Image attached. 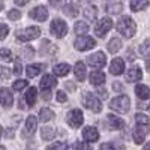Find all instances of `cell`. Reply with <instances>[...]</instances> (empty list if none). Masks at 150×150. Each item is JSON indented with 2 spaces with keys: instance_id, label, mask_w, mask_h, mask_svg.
<instances>
[{
  "instance_id": "d6986e66",
  "label": "cell",
  "mask_w": 150,
  "mask_h": 150,
  "mask_svg": "<svg viewBox=\"0 0 150 150\" xmlns=\"http://www.w3.org/2000/svg\"><path fill=\"white\" fill-rule=\"evenodd\" d=\"M74 72H75V77H77L78 81H84L86 80V65L83 62H77L74 66Z\"/></svg>"
},
{
  "instance_id": "816d5d0a",
  "label": "cell",
  "mask_w": 150,
  "mask_h": 150,
  "mask_svg": "<svg viewBox=\"0 0 150 150\" xmlns=\"http://www.w3.org/2000/svg\"><path fill=\"white\" fill-rule=\"evenodd\" d=\"M15 5H17V6H26L27 2H18V0H15Z\"/></svg>"
},
{
  "instance_id": "d590c367",
  "label": "cell",
  "mask_w": 150,
  "mask_h": 150,
  "mask_svg": "<svg viewBox=\"0 0 150 150\" xmlns=\"http://www.w3.org/2000/svg\"><path fill=\"white\" fill-rule=\"evenodd\" d=\"M149 51H150V39H146V41L141 44V47H140V50H138V53H140L141 56H147Z\"/></svg>"
},
{
  "instance_id": "f907efd6",
  "label": "cell",
  "mask_w": 150,
  "mask_h": 150,
  "mask_svg": "<svg viewBox=\"0 0 150 150\" xmlns=\"http://www.w3.org/2000/svg\"><path fill=\"white\" fill-rule=\"evenodd\" d=\"M6 132H8V134H6V135H8V138H12V137H14V131H12V129H8Z\"/></svg>"
},
{
  "instance_id": "c3c4849f",
  "label": "cell",
  "mask_w": 150,
  "mask_h": 150,
  "mask_svg": "<svg viewBox=\"0 0 150 150\" xmlns=\"http://www.w3.org/2000/svg\"><path fill=\"white\" fill-rule=\"evenodd\" d=\"M42 96H44L45 101H50V99H51V92L50 90H42Z\"/></svg>"
},
{
  "instance_id": "f6af8a7d",
  "label": "cell",
  "mask_w": 150,
  "mask_h": 150,
  "mask_svg": "<svg viewBox=\"0 0 150 150\" xmlns=\"http://www.w3.org/2000/svg\"><path fill=\"white\" fill-rule=\"evenodd\" d=\"M21 72H23L21 60H20V59H17V60H15V65H14V74H15V75H20Z\"/></svg>"
},
{
  "instance_id": "484cf974",
  "label": "cell",
  "mask_w": 150,
  "mask_h": 150,
  "mask_svg": "<svg viewBox=\"0 0 150 150\" xmlns=\"http://www.w3.org/2000/svg\"><path fill=\"white\" fill-rule=\"evenodd\" d=\"M56 45H53L50 41H47V39H44L42 42H41V54H54L56 53Z\"/></svg>"
},
{
  "instance_id": "836d02e7",
  "label": "cell",
  "mask_w": 150,
  "mask_h": 150,
  "mask_svg": "<svg viewBox=\"0 0 150 150\" xmlns=\"http://www.w3.org/2000/svg\"><path fill=\"white\" fill-rule=\"evenodd\" d=\"M0 60L2 62H11L12 60V53L8 48H0Z\"/></svg>"
},
{
  "instance_id": "6da1fadb",
  "label": "cell",
  "mask_w": 150,
  "mask_h": 150,
  "mask_svg": "<svg viewBox=\"0 0 150 150\" xmlns=\"http://www.w3.org/2000/svg\"><path fill=\"white\" fill-rule=\"evenodd\" d=\"M116 29L120 35H123L125 38H132L137 32V24L131 17H120V20L116 24Z\"/></svg>"
},
{
  "instance_id": "9c48e42d",
  "label": "cell",
  "mask_w": 150,
  "mask_h": 150,
  "mask_svg": "<svg viewBox=\"0 0 150 150\" xmlns=\"http://www.w3.org/2000/svg\"><path fill=\"white\" fill-rule=\"evenodd\" d=\"M111 27H112L111 18L105 17V18H102V20L98 21V24L95 26V33H96V36H99V38H104V36L111 30Z\"/></svg>"
},
{
  "instance_id": "11a10c76",
  "label": "cell",
  "mask_w": 150,
  "mask_h": 150,
  "mask_svg": "<svg viewBox=\"0 0 150 150\" xmlns=\"http://www.w3.org/2000/svg\"><path fill=\"white\" fill-rule=\"evenodd\" d=\"M149 146H150V144H149V143H147V144H146V146H144V150H149Z\"/></svg>"
},
{
  "instance_id": "5b68a950",
  "label": "cell",
  "mask_w": 150,
  "mask_h": 150,
  "mask_svg": "<svg viewBox=\"0 0 150 150\" xmlns=\"http://www.w3.org/2000/svg\"><path fill=\"white\" fill-rule=\"evenodd\" d=\"M66 122H68L69 126H72V128H80L81 125H83V122H84L83 111L81 110H77V108L71 110L68 112V116H66Z\"/></svg>"
},
{
  "instance_id": "7dc6e473",
  "label": "cell",
  "mask_w": 150,
  "mask_h": 150,
  "mask_svg": "<svg viewBox=\"0 0 150 150\" xmlns=\"http://www.w3.org/2000/svg\"><path fill=\"white\" fill-rule=\"evenodd\" d=\"M99 150H116V149H114V146H112V144L105 143V144H102L101 147H99Z\"/></svg>"
},
{
  "instance_id": "1f68e13d",
  "label": "cell",
  "mask_w": 150,
  "mask_h": 150,
  "mask_svg": "<svg viewBox=\"0 0 150 150\" xmlns=\"http://www.w3.org/2000/svg\"><path fill=\"white\" fill-rule=\"evenodd\" d=\"M54 135H56V132H54V129H51V128H42V131H41V138H42L44 141L53 140Z\"/></svg>"
},
{
  "instance_id": "bcb514c9",
  "label": "cell",
  "mask_w": 150,
  "mask_h": 150,
  "mask_svg": "<svg viewBox=\"0 0 150 150\" xmlns=\"http://www.w3.org/2000/svg\"><path fill=\"white\" fill-rule=\"evenodd\" d=\"M56 98H57V101H59V102H66V99H68L66 93H65V92H62V90H59V92H57Z\"/></svg>"
},
{
  "instance_id": "ac0fdd59",
  "label": "cell",
  "mask_w": 150,
  "mask_h": 150,
  "mask_svg": "<svg viewBox=\"0 0 150 150\" xmlns=\"http://www.w3.org/2000/svg\"><path fill=\"white\" fill-rule=\"evenodd\" d=\"M135 93H137V96H138V99H141V101H147L149 95H150V90H149V87L146 84H137Z\"/></svg>"
},
{
  "instance_id": "30bf717a",
  "label": "cell",
  "mask_w": 150,
  "mask_h": 150,
  "mask_svg": "<svg viewBox=\"0 0 150 150\" xmlns=\"http://www.w3.org/2000/svg\"><path fill=\"white\" fill-rule=\"evenodd\" d=\"M29 17L33 18V20H36V21H39V23H42V21H45L48 18V9L45 6H42V5L41 6H36V8H33L29 12Z\"/></svg>"
},
{
  "instance_id": "8fae6325",
  "label": "cell",
  "mask_w": 150,
  "mask_h": 150,
  "mask_svg": "<svg viewBox=\"0 0 150 150\" xmlns=\"http://www.w3.org/2000/svg\"><path fill=\"white\" fill-rule=\"evenodd\" d=\"M147 132H149V126H146V125H137V128L134 129V135H132L134 141L137 144H143Z\"/></svg>"
},
{
  "instance_id": "7c38bea8",
  "label": "cell",
  "mask_w": 150,
  "mask_h": 150,
  "mask_svg": "<svg viewBox=\"0 0 150 150\" xmlns=\"http://www.w3.org/2000/svg\"><path fill=\"white\" fill-rule=\"evenodd\" d=\"M83 138L87 143H95V141L99 140V132L95 126H86L83 129Z\"/></svg>"
},
{
  "instance_id": "8d00e7d4",
  "label": "cell",
  "mask_w": 150,
  "mask_h": 150,
  "mask_svg": "<svg viewBox=\"0 0 150 150\" xmlns=\"http://www.w3.org/2000/svg\"><path fill=\"white\" fill-rule=\"evenodd\" d=\"M47 150H68V144L62 143V141H57V143H54L51 146H48Z\"/></svg>"
},
{
  "instance_id": "ffe728a7",
  "label": "cell",
  "mask_w": 150,
  "mask_h": 150,
  "mask_svg": "<svg viewBox=\"0 0 150 150\" xmlns=\"http://www.w3.org/2000/svg\"><path fill=\"white\" fill-rule=\"evenodd\" d=\"M108 123L112 129H123L125 128V120H122L120 117L114 116V114H108Z\"/></svg>"
},
{
  "instance_id": "60d3db41",
  "label": "cell",
  "mask_w": 150,
  "mask_h": 150,
  "mask_svg": "<svg viewBox=\"0 0 150 150\" xmlns=\"http://www.w3.org/2000/svg\"><path fill=\"white\" fill-rule=\"evenodd\" d=\"M8 33H9V27L6 26V24L0 23V41H3L5 38L8 36Z\"/></svg>"
},
{
  "instance_id": "83f0119b",
  "label": "cell",
  "mask_w": 150,
  "mask_h": 150,
  "mask_svg": "<svg viewBox=\"0 0 150 150\" xmlns=\"http://www.w3.org/2000/svg\"><path fill=\"white\" fill-rule=\"evenodd\" d=\"M107 48H108V51H110L111 54H114V53H117L119 50L122 48V41L119 39V38H112V39L108 42Z\"/></svg>"
},
{
  "instance_id": "44dd1931",
  "label": "cell",
  "mask_w": 150,
  "mask_h": 150,
  "mask_svg": "<svg viewBox=\"0 0 150 150\" xmlns=\"http://www.w3.org/2000/svg\"><path fill=\"white\" fill-rule=\"evenodd\" d=\"M36 128H38V119L35 116H29L26 119V132L29 135H33L36 132Z\"/></svg>"
},
{
  "instance_id": "7402d4cb",
  "label": "cell",
  "mask_w": 150,
  "mask_h": 150,
  "mask_svg": "<svg viewBox=\"0 0 150 150\" xmlns=\"http://www.w3.org/2000/svg\"><path fill=\"white\" fill-rule=\"evenodd\" d=\"M63 14L71 17V18H75L78 15V5L77 3H66L63 6Z\"/></svg>"
},
{
  "instance_id": "6f0895ef",
  "label": "cell",
  "mask_w": 150,
  "mask_h": 150,
  "mask_svg": "<svg viewBox=\"0 0 150 150\" xmlns=\"http://www.w3.org/2000/svg\"><path fill=\"white\" fill-rule=\"evenodd\" d=\"M2 8H3V3H2V2H0V9H2Z\"/></svg>"
},
{
  "instance_id": "ab89813d",
  "label": "cell",
  "mask_w": 150,
  "mask_h": 150,
  "mask_svg": "<svg viewBox=\"0 0 150 150\" xmlns=\"http://www.w3.org/2000/svg\"><path fill=\"white\" fill-rule=\"evenodd\" d=\"M23 53H24V57H26V59H33V56H35V48H33V47H24V48H23Z\"/></svg>"
},
{
  "instance_id": "cb8c5ba5",
  "label": "cell",
  "mask_w": 150,
  "mask_h": 150,
  "mask_svg": "<svg viewBox=\"0 0 150 150\" xmlns=\"http://www.w3.org/2000/svg\"><path fill=\"white\" fill-rule=\"evenodd\" d=\"M69 71H71V66L68 63H60V65H56L53 68V72L57 77H65V75L69 74Z\"/></svg>"
},
{
  "instance_id": "603a6c76",
  "label": "cell",
  "mask_w": 150,
  "mask_h": 150,
  "mask_svg": "<svg viewBox=\"0 0 150 150\" xmlns=\"http://www.w3.org/2000/svg\"><path fill=\"white\" fill-rule=\"evenodd\" d=\"M44 66L41 63H35V65H29L26 68V74H27V77L29 78H35L36 75H39V72H42Z\"/></svg>"
},
{
  "instance_id": "4dcf8cb0",
  "label": "cell",
  "mask_w": 150,
  "mask_h": 150,
  "mask_svg": "<svg viewBox=\"0 0 150 150\" xmlns=\"http://www.w3.org/2000/svg\"><path fill=\"white\" fill-rule=\"evenodd\" d=\"M74 30H75L77 35H84V33L89 32V24L84 23V21H78V23H75Z\"/></svg>"
},
{
  "instance_id": "d4e9b609",
  "label": "cell",
  "mask_w": 150,
  "mask_h": 150,
  "mask_svg": "<svg viewBox=\"0 0 150 150\" xmlns=\"http://www.w3.org/2000/svg\"><path fill=\"white\" fill-rule=\"evenodd\" d=\"M36 95H38V90L35 89V87H30V89L26 92V95H24V101L27 102L29 107H33L35 102H36Z\"/></svg>"
},
{
  "instance_id": "f546056e",
  "label": "cell",
  "mask_w": 150,
  "mask_h": 150,
  "mask_svg": "<svg viewBox=\"0 0 150 150\" xmlns=\"http://www.w3.org/2000/svg\"><path fill=\"white\" fill-rule=\"evenodd\" d=\"M83 15L87 18V20H90V21H93L95 18H96V8L93 6V5H87L86 8H84V12H83Z\"/></svg>"
},
{
  "instance_id": "f5cc1de1",
  "label": "cell",
  "mask_w": 150,
  "mask_h": 150,
  "mask_svg": "<svg viewBox=\"0 0 150 150\" xmlns=\"http://www.w3.org/2000/svg\"><path fill=\"white\" fill-rule=\"evenodd\" d=\"M68 87H69V89H71V90H74V89H75V87H74V83H71V81L68 83Z\"/></svg>"
},
{
  "instance_id": "4fadbf2b",
  "label": "cell",
  "mask_w": 150,
  "mask_h": 150,
  "mask_svg": "<svg viewBox=\"0 0 150 150\" xmlns=\"http://www.w3.org/2000/svg\"><path fill=\"white\" fill-rule=\"evenodd\" d=\"M0 102H2V105L6 107V108L12 107V104H14V96H12L11 90L6 89V87L0 89Z\"/></svg>"
},
{
  "instance_id": "e575fe53",
  "label": "cell",
  "mask_w": 150,
  "mask_h": 150,
  "mask_svg": "<svg viewBox=\"0 0 150 150\" xmlns=\"http://www.w3.org/2000/svg\"><path fill=\"white\" fill-rule=\"evenodd\" d=\"M135 120H137V125H146V126H149V117L146 114H143V112H137Z\"/></svg>"
},
{
  "instance_id": "f1b7e54d",
  "label": "cell",
  "mask_w": 150,
  "mask_h": 150,
  "mask_svg": "<svg viewBox=\"0 0 150 150\" xmlns=\"http://www.w3.org/2000/svg\"><path fill=\"white\" fill-rule=\"evenodd\" d=\"M54 119V111L53 110H50V108H42L39 111V120L41 122H50V120H53Z\"/></svg>"
},
{
  "instance_id": "7bdbcfd3",
  "label": "cell",
  "mask_w": 150,
  "mask_h": 150,
  "mask_svg": "<svg viewBox=\"0 0 150 150\" xmlns=\"http://www.w3.org/2000/svg\"><path fill=\"white\" fill-rule=\"evenodd\" d=\"M11 77V71L5 66H0V78L2 80H8Z\"/></svg>"
},
{
  "instance_id": "5bb4252c",
  "label": "cell",
  "mask_w": 150,
  "mask_h": 150,
  "mask_svg": "<svg viewBox=\"0 0 150 150\" xmlns=\"http://www.w3.org/2000/svg\"><path fill=\"white\" fill-rule=\"evenodd\" d=\"M56 86H57V80H56L54 75H44L41 83H39L41 90H51Z\"/></svg>"
},
{
  "instance_id": "9a60e30c",
  "label": "cell",
  "mask_w": 150,
  "mask_h": 150,
  "mask_svg": "<svg viewBox=\"0 0 150 150\" xmlns=\"http://www.w3.org/2000/svg\"><path fill=\"white\" fill-rule=\"evenodd\" d=\"M123 71H125V62H123V59L116 57L114 60L111 62V65H110V72L112 75H122Z\"/></svg>"
},
{
  "instance_id": "f35d334b",
  "label": "cell",
  "mask_w": 150,
  "mask_h": 150,
  "mask_svg": "<svg viewBox=\"0 0 150 150\" xmlns=\"http://www.w3.org/2000/svg\"><path fill=\"white\" fill-rule=\"evenodd\" d=\"M72 150H92V146L90 144H86L83 141H77V143H74Z\"/></svg>"
},
{
  "instance_id": "681fc988",
  "label": "cell",
  "mask_w": 150,
  "mask_h": 150,
  "mask_svg": "<svg viewBox=\"0 0 150 150\" xmlns=\"http://www.w3.org/2000/svg\"><path fill=\"white\" fill-rule=\"evenodd\" d=\"M112 89H114V90H117V92H120V90L123 89V86H122L119 81H116V83H112Z\"/></svg>"
},
{
  "instance_id": "db71d44e",
  "label": "cell",
  "mask_w": 150,
  "mask_h": 150,
  "mask_svg": "<svg viewBox=\"0 0 150 150\" xmlns=\"http://www.w3.org/2000/svg\"><path fill=\"white\" fill-rule=\"evenodd\" d=\"M2 134H3V128L0 126V138H2Z\"/></svg>"
},
{
  "instance_id": "52a82bcc",
  "label": "cell",
  "mask_w": 150,
  "mask_h": 150,
  "mask_svg": "<svg viewBox=\"0 0 150 150\" xmlns=\"http://www.w3.org/2000/svg\"><path fill=\"white\" fill-rule=\"evenodd\" d=\"M50 30H51V33H53L56 38H63V36L68 33V24H66L63 20L56 18V20H53Z\"/></svg>"
},
{
  "instance_id": "ba28073f",
  "label": "cell",
  "mask_w": 150,
  "mask_h": 150,
  "mask_svg": "<svg viewBox=\"0 0 150 150\" xmlns=\"http://www.w3.org/2000/svg\"><path fill=\"white\" fill-rule=\"evenodd\" d=\"M86 60H87V63H89V66L96 68V69H101V68H104L105 63H107V56H105L102 51H98V53L89 56Z\"/></svg>"
},
{
  "instance_id": "9f6ffc18",
  "label": "cell",
  "mask_w": 150,
  "mask_h": 150,
  "mask_svg": "<svg viewBox=\"0 0 150 150\" xmlns=\"http://www.w3.org/2000/svg\"><path fill=\"white\" fill-rule=\"evenodd\" d=\"M0 150H6V147L5 146H0Z\"/></svg>"
},
{
  "instance_id": "7a4b0ae2",
  "label": "cell",
  "mask_w": 150,
  "mask_h": 150,
  "mask_svg": "<svg viewBox=\"0 0 150 150\" xmlns=\"http://www.w3.org/2000/svg\"><path fill=\"white\" fill-rule=\"evenodd\" d=\"M110 108L114 110L120 114H126L131 108V101L126 95H120V96H116L114 99L110 101Z\"/></svg>"
},
{
  "instance_id": "3957f363",
  "label": "cell",
  "mask_w": 150,
  "mask_h": 150,
  "mask_svg": "<svg viewBox=\"0 0 150 150\" xmlns=\"http://www.w3.org/2000/svg\"><path fill=\"white\" fill-rule=\"evenodd\" d=\"M83 105L86 108L92 110L93 112H99L102 110V104H101V99H99L98 96H95L93 93L90 92H86L83 95Z\"/></svg>"
},
{
  "instance_id": "277c9868",
  "label": "cell",
  "mask_w": 150,
  "mask_h": 150,
  "mask_svg": "<svg viewBox=\"0 0 150 150\" xmlns=\"http://www.w3.org/2000/svg\"><path fill=\"white\" fill-rule=\"evenodd\" d=\"M39 35H41V29L38 26H32V27H27L24 30H18L17 32V39L21 41V42H27V41L36 39Z\"/></svg>"
},
{
  "instance_id": "8992f818",
  "label": "cell",
  "mask_w": 150,
  "mask_h": 150,
  "mask_svg": "<svg viewBox=\"0 0 150 150\" xmlns=\"http://www.w3.org/2000/svg\"><path fill=\"white\" fill-rule=\"evenodd\" d=\"M96 45V41L90 36H80L75 39L74 42V47L75 50H78V51H87V50H90Z\"/></svg>"
},
{
  "instance_id": "4316f807",
  "label": "cell",
  "mask_w": 150,
  "mask_h": 150,
  "mask_svg": "<svg viewBox=\"0 0 150 150\" xmlns=\"http://www.w3.org/2000/svg\"><path fill=\"white\" fill-rule=\"evenodd\" d=\"M122 9H123V5H122L120 2H116V3H107V6H105V11L108 12L110 15H117V14H120Z\"/></svg>"
},
{
  "instance_id": "d6a6232c",
  "label": "cell",
  "mask_w": 150,
  "mask_h": 150,
  "mask_svg": "<svg viewBox=\"0 0 150 150\" xmlns=\"http://www.w3.org/2000/svg\"><path fill=\"white\" fill-rule=\"evenodd\" d=\"M149 6V2H138V0H132L131 2V9L134 12H140Z\"/></svg>"
},
{
  "instance_id": "74e56055",
  "label": "cell",
  "mask_w": 150,
  "mask_h": 150,
  "mask_svg": "<svg viewBox=\"0 0 150 150\" xmlns=\"http://www.w3.org/2000/svg\"><path fill=\"white\" fill-rule=\"evenodd\" d=\"M27 81L26 80H17L14 84H12V89H14V90H17V92H20V90H23L24 89V87H27Z\"/></svg>"
},
{
  "instance_id": "ee69618b",
  "label": "cell",
  "mask_w": 150,
  "mask_h": 150,
  "mask_svg": "<svg viewBox=\"0 0 150 150\" xmlns=\"http://www.w3.org/2000/svg\"><path fill=\"white\" fill-rule=\"evenodd\" d=\"M96 92H98V95H99V98H101V99H107V98H108V92L105 90L104 86L96 87Z\"/></svg>"
},
{
  "instance_id": "2e32d148",
  "label": "cell",
  "mask_w": 150,
  "mask_h": 150,
  "mask_svg": "<svg viewBox=\"0 0 150 150\" xmlns=\"http://www.w3.org/2000/svg\"><path fill=\"white\" fill-rule=\"evenodd\" d=\"M143 78V72L138 66H134L131 68L128 72H126V81L128 83H137V81H140Z\"/></svg>"
},
{
  "instance_id": "b9f144b4",
  "label": "cell",
  "mask_w": 150,
  "mask_h": 150,
  "mask_svg": "<svg viewBox=\"0 0 150 150\" xmlns=\"http://www.w3.org/2000/svg\"><path fill=\"white\" fill-rule=\"evenodd\" d=\"M8 18H9V20H20V18H21V12L17 11V9H11V11L8 12Z\"/></svg>"
},
{
  "instance_id": "e0dca14e",
  "label": "cell",
  "mask_w": 150,
  "mask_h": 150,
  "mask_svg": "<svg viewBox=\"0 0 150 150\" xmlns=\"http://www.w3.org/2000/svg\"><path fill=\"white\" fill-rule=\"evenodd\" d=\"M90 83H92L93 86H96V87H99L101 84L104 86V83H105V74L101 72V71L92 72V74H90Z\"/></svg>"
}]
</instances>
